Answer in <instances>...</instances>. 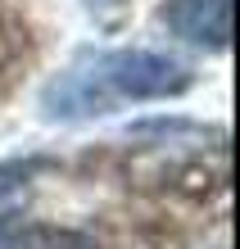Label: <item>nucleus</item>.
<instances>
[{
	"instance_id": "nucleus-1",
	"label": "nucleus",
	"mask_w": 240,
	"mask_h": 249,
	"mask_svg": "<svg viewBox=\"0 0 240 249\" xmlns=\"http://www.w3.org/2000/svg\"><path fill=\"white\" fill-rule=\"evenodd\" d=\"M195 72L163 50H100L82 54L68 72L46 86V113L50 118H91L109 113L127 100H172L190 91Z\"/></svg>"
},
{
	"instance_id": "nucleus-2",
	"label": "nucleus",
	"mask_w": 240,
	"mask_h": 249,
	"mask_svg": "<svg viewBox=\"0 0 240 249\" xmlns=\"http://www.w3.org/2000/svg\"><path fill=\"white\" fill-rule=\"evenodd\" d=\"M163 23L172 36L204 50H227L231 41V0H168Z\"/></svg>"
},
{
	"instance_id": "nucleus-3",
	"label": "nucleus",
	"mask_w": 240,
	"mask_h": 249,
	"mask_svg": "<svg viewBox=\"0 0 240 249\" xmlns=\"http://www.w3.org/2000/svg\"><path fill=\"white\" fill-rule=\"evenodd\" d=\"M0 249H104L95 236L55 222H5L0 217Z\"/></svg>"
},
{
	"instance_id": "nucleus-4",
	"label": "nucleus",
	"mask_w": 240,
	"mask_h": 249,
	"mask_svg": "<svg viewBox=\"0 0 240 249\" xmlns=\"http://www.w3.org/2000/svg\"><path fill=\"white\" fill-rule=\"evenodd\" d=\"M37 168H41L37 159H14V163H0V209L27 190V181L37 177Z\"/></svg>"
},
{
	"instance_id": "nucleus-5",
	"label": "nucleus",
	"mask_w": 240,
	"mask_h": 249,
	"mask_svg": "<svg viewBox=\"0 0 240 249\" xmlns=\"http://www.w3.org/2000/svg\"><path fill=\"white\" fill-rule=\"evenodd\" d=\"M127 5H131V0H86V9H91L95 18H104V23L118 18V14H127Z\"/></svg>"
},
{
	"instance_id": "nucleus-6",
	"label": "nucleus",
	"mask_w": 240,
	"mask_h": 249,
	"mask_svg": "<svg viewBox=\"0 0 240 249\" xmlns=\"http://www.w3.org/2000/svg\"><path fill=\"white\" fill-rule=\"evenodd\" d=\"M9 32H5V9H0V68H5V59H9Z\"/></svg>"
}]
</instances>
